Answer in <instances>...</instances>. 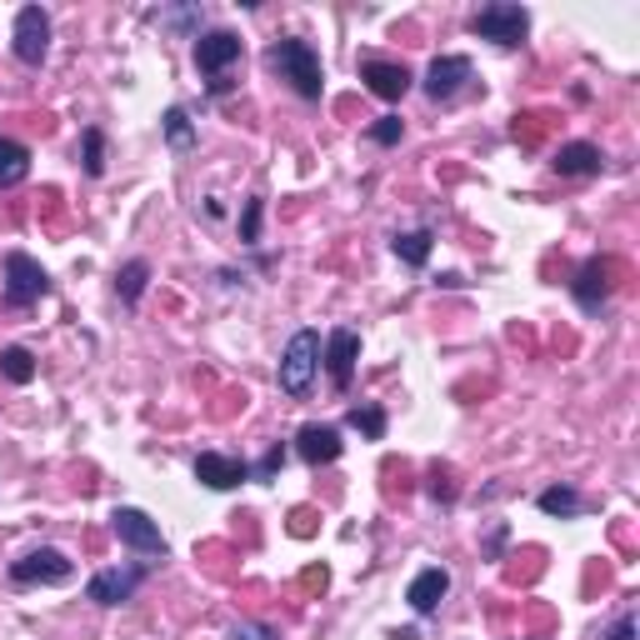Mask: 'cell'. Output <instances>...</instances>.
I'll return each instance as SVG.
<instances>
[{"label": "cell", "mask_w": 640, "mask_h": 640, "mask_svg": "<svg viewBox=\"0 0 640 640\" xmlns=\"http://www.w3.org/2000/svg\"><path fill=\"white\" fill-rule=\"evenodd\" d=\"M265 66H271L281 81H291V91H296L300 100H320V91H325V71H320V56L310 40H296V36L271 40Z\"/></svg>", "instance_id": "cell-1"}, {"label": "cell", "mask_w": 640, "mask_h": 640, "mask_svg": "<svg viewBox=\"0 0 640 640\" xmlns=\"http://www.w3.org/2000/svg\"><path fill=\"white\" fill-rule=\"evenodd\" d=\"M40 296H50V275L36 256H25V250H11L5 265H0V300L11 310H25L36 306Z\"/></svg>", "instance_id": "cell-2"}, {"label": "cell", "mask_w": 640, "mask_h": 640, "mask_svg": "<svg viewBox=\"0 0 640 640\" xmlns=\"http://www.w3.org/2000/svg\"><path fill=\"white\" fill-rule=\"evenodd\" d=\"M471 31L481 40H496V46L510 50L531 36V11L515 5V0H490V5H481V11L471 15Z\"/></svg>", "instance_id": "cell-3"}, {"label": "cell", "mask_w": 640, "mask_h": 640, "mask_svg": "<svg viewBox=\"0 0 640 640\" xmlns=\"http://www.w3.org/2000/svg\"><path fill=\"white\" fill-rule=\"evenodd\" d=\"M316 366H320V331H296L291 345L281 356V391L285 395H306L310 380H316Z\"/></svg>", "instance_id": "cell-4"}, {"label": "cell", "mask_w": 640, "mask_h": 640, "mask_svg": "<svg viewBox=\"0 0 640 640\" xmlns=\"http://www.w3.org/2000/svg\"><path fill=\"white\" fill-rule=\"evenodd\" d=\"M240 56H246V40L236 31H205L195 40V66H201V75H211V91H226V71Z\"/></svg>", "instance_id": "cell-5"}, {"label": "cell", "mask_w": 640, "mask_h": 640, "mask_svg": "<svg viewBox=\"0 0 640 640\" xmlns=\"http://www.w3.org/2000/svg\"><path fill=\"white\" fill-rule=\"evenodd\" d=\"M71 576H75V560L56 546H40V550H31V556H21L11 566L15 585H60V581H71Z\"/></svg>", "instance_id": "cell-6"}, {"label": "cell", "mask_w": 640, "mask_h": 640, "mask_svg": "<svg viewBox=\"0 0 640 640\" xmlns=\"http://www.w3.org/2000/svg\"><path fill=\"white\" fill-rule=\"evenodd\" d=\"M110 525H116L120 546L141 550V556H166V535H161V525H155L151 515H145V510H135V506H120L116 515H110Z\"/></svg>", "instance_id": "cell-7"}, {"label": "cell", "mask_w": 640, "mask_h": 640, "mask_svg": "<svg viewBox=\"0 0 640 640\" xmlns=\"http://www.w3.org/2000/svg\"><path fill=\"white\" fill-rule=\"evenodd\" d=\"M50 50V15L40 11V5H25L21 15H15V60L21 66H40Z\"/></svg>", "instance_id": "cell-8"}, {"label": "cell", "mask_w": 640, "mask_h": 640, "mask_svg": "<svg viewBox=\"0 0 640 640\" xmlns=\"http://www.w3.org/2000/svg\"><path fill=\"white\" fill-rule=\"evenodd\" d=\"M356 360H360V335L351 325L331 331V345H325V370H331V386L335 391H351V380H356Z\"/></svg>", "instance_id": "cell-9"}, {"label": "cell", "mask_w": 640, "mask_h": 640, "mask_svg": "<svg viewBox=\"0 0 640 640\" xmlns=\"http://www.w3.org/2000/svg\"><path fill=\"white\" fill-rule=\"evenodd\" d=\"M471 60H465V56H436V60H430V71H426V95H430V100H436V106H440V100H455V95H461L465 91V81H471Z\"/></svg>", "instance_id": "cell-10"}, {"label": "cell", "mask_w": 640, "mask_h": 640, "mask_svg": "<svg viewBox=\"0 0 640 640\" xmlns=\"http://www.w3.org/2000/svg\"><path fill=\"white\" fill-rule=\"evenodd\" d=\"M195 481L211 490H236L240 481H250V465L236 461V455H221V451H201L195 455Z\"/></svg>", "instance_id": "cell-11"}, {"label": "cell", "mask_w": 640, "mask_h": 640, "mask_svg": "<svg viewBox=\"0 0 640 640\" xmlns=\"http://www.w3.org/2000/svg\"><path fill=\"white\" fill-rule=\"evenodd\" d=\"M145 581V566H126V570H100V576H91V585H85V595H91L95 605H120L131 601L135 585Z\"/></svg>", "instance_id": "cell-12"}, {"label": "cell", "mask_w": 640, "mask_h": 640, "mask_svg": "<svg viewBox=\"0 0 640 640\" xmlns=\"http://www.w3.org/2000/svg\"><path fill=\"white\" fill-rule=\"evenodd\" d=\"M611 275H616V265H611V261H601V256H595V261H585L581 275H576V306L595 316V310L611 300V285H616Z\"/></svg>", "instance_id": "cell-13"}, {"label": "cell", "mask_w": 640, "mask_h": 640, "mask_svg": "<svg viewBox=\"0 0 640 640\" xmlns=\"http://www.w3.org/2000/svg\"><path fill=\"white\" fill-rule=\"evenodd\" d=\"M360 81H366V91L380 95V100H401V95L411 91V71L395 66V60H360Z\"/></svg>", "instance_id": "cell-14"}, {"label": "cell", "mask_w": 640, "mask_h": 640, "mask_svg": "<svg viewBox=\"0 0 640 640\" xmlns=\"http://www.w3.org/2000/svg\"><path fill=\"white\" fill-rule=\"evenodd\" d=\"M341 451H345V440H341V430H335V426H316V420H310V426H300L296 455L306 465H331Z\"/></svg>", "instance_id": "cell-15"}, {"label": "cell", "mask_w": 640, "mask_h": 640, "mask_svg": "<svg viewBox=\"0 0 640 640\" xmlns=\"http://www.w3.org/2000/svg\"><path fill=\"white\" fill-rule=\"evenodd\" d=\"M446 591H451V576L440 566H426L420 576L411 581V591H405V601H411L415 616H436L440 601H446Z\"/></svg>", "instance_id": "cell-16"}, {"label": "cell", "mask_w": 640, "mask_h": 640, "mask_svg": "<svg viewBox=\"0 0 640 640\" xmlns=\"http://www.w3.org/2000/svg\"><path fill=\"white\" fill-rule=\"evenodd\" d=\"M550 166H556V176H601L605 155H601V145H591V141H570L556 151Z\"/></svg>", "instance_id": "cell-17"}, {"label": "cell", "mask_w": 640, "mask_h": 640, "mask_svg": "<svg viewBox=\"0 0 640 640\" xmlns=\"http://www.w3.org/2000/svg\"><path fill=\"white\" fill-rule=\"evenodd\" d=\"M25 176H31V151L21 141H11V135H0V190L21 186Z\"/></svg>", "instance_id": "cell-18"}, {"label": "cell", "mask_w": 640, "mask_h": 640, "mask_svg": "<svg viewBox=\"0 0 640 640\" xmlns=\"http://www.w3.org/2000/svg\"><path fill=\"white\" fill-rule=\"evenodd\" d=\"M0 376L11 380V386H31V380H36V356H31L25 345H5V351H0Z\"/></svg>", "instance_id": "cell-19"}, {"label": "cell", "mask_w": 640, "mask_h": 640, "mask_svg": "<svg viewBox=\"0 0 640 640\" xmlns=\"http://www.w3.org/2000/svg\"><path fill=\"white\" fill-rule=\"evenodd\" d=\"M345 426L360 430L366 440H386V426H391V415L380 411V405H351V411H345Z\"/></svg>", "instance_id": "cell-20"}, {"label": "cell", "mask_w": 640, "mask_h": 640, "mask_svg": "<svg viewBox=\"0 0 640 640\" xmlns=\"http://www.w3.org/2000/svg\"><path fill=\"white\" fill-rule=\"evenodd\" d=\"M391 246H395V256H401L405 265H415V271H420V265L430 261V246H436V236H430V230H405V236H395Z\"/></svg>", "instance_id": "cell-21"}, {"label": "cell", "mask_w": 640, "mask_h": 640, "mask_svg": "<svg viewBox=\"0 0 640 640\" xmlns=\"http://www.w3.org/2000/svg\"><path fill=\"white\" fill-rule=\"evenodd\" d=\"M541 510L566 521V515H581L585 500H581V490H576V486H550V490H541Z\"/></svg>", "instance_id": "cell-22"}, {"label": "cell", "mask_w": 640, "mask_h": 640, "mask_svg": "<svg viewBox=\"0 0 640 640\" xmlns=\"http://www.w3.org/2000/svg\"><path fill=\"white\" fill-rule=\"evenodd\" d=\"M145 281H151V265H145V261H126V265H120V275H116L120 300H126V306H135V300L145 296Z\"/></svg>", "instance_id": "cell-23"}, {"label": "cell", "mask_w": 640, "mask_h": 640, "mask_svg": "<svg viewBox=\"0 0 640 640\" xmlns=\"http://www.w3.org/2000/svg\"><path fill=\"white\" fill-rule=\"evenodd\" d=\"M166 141L176 145V151H190V145H195V126H190V110L186 106H170L166 110Z\"/></svg>", "instance_id": "cell-24"}, {"label": "cell", "mask_w": 640, "mask_h": 640, "mask_svg": "<svg viewBox=\"0 0 640 640\" xmlns=\"http://www.w3.org/2000/svg\"><path fill=\"white\" fill-rule=\"evenodd\" d=\"M81 166H85V176H106V135L95 131V126L81 135Z\"/></svg>", "instance_id": "cell-25"}, {"label": "cell", "mask_w": 640, "mask_h": 640, "mask_svg": "<svg viewBox=\"0 0 640 640\" xmlns=\"http://www.w3.org/2000/svg\"><path fill=\"white\" fill-rule=\"evenodd\" d=\"M261 195H250L246 201V215H240V240H246V246H256V240H261Z\"/></svg>", "instance_id": "cell-26"}, {"label": "cell", "mask_w": 640, "mask_h": 640, "mask_svg": "<svg viewBox=\"0 0 640 640\" xmlns=\"http://www.w3.org/2000/svg\"><path fill=\"white\" fill-rule=\"evenodd\" d=\"M401 135H405L401 116H380L376 126H370V141H376V145H401Z\"/></svg>", "instance_id": "cell-27"}, {"label": "cell", "mask_w": 640, "mask_h": 640, "mask_svg": "<svg viewBox=\"0 0 640 640\" xmlns=\"http://www.w3.org/2000/svg\"><path fill=\"white\" fill-rule=\"evenodd\" d=\"M430 496L446 500V506L455 500V486H451V471H446V465H430Z\"/></svg>", "instance_id": "cell-28"}, {"label": "cell", "mask_w": 640, "mask_h": 640, "mask_svg": "<svg viewBox=\"0 0 640 640\" xmlns=\"http://www.w3.org/2000/svg\"><path fill=\"white\" fill-rule=\"evenodd\" d=\"M281 465H285V451H281V446H275V451H271V455H265V461H261V465H256V471H250V475H256V481H271V475H275V471H281Z\"/></svg>", "instance_id": "cell-29"}, {"label": "cell", "mask_w": 640, "mask_h": 640, "mask_svg": "<svg viewBox=\"0 0 640 640\" xmlns=\"http://www.w3.org/2000/svg\"><path fill=\"white\" fill-rule=\"evenodd\" d=\"M605 640H636V620H630V616H620L616 626L605 630Z\"/></svg>", "instance_id": "cell-30"}, {"label": "cell", "mask_w": 640, "mask_h": 640, "mask_svg": "<svg viewBox=\"0 0 640 640\" xmlns=\"http://www.w3.org/2000/svg\"><path fill=\"white\" fill-rule=\"evenodd\" d=\"M391 640H420V636H415V630H411V626H405V630H395V636H391Z\"/></svg>", "instance_id": "cell-31"}]
</instances>
